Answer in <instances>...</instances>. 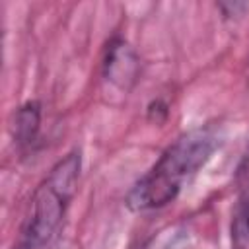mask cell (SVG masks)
Wrapping results in <instances>:
<instances>
[{
	"instance_id": "cell-5",
	"label": "cell",
	"mask_w": 249,
	"mask_h": 249,
	"mask_svg": "<svg viewBox=\"0 0 249 249\" xmlns=\"http://www.w3.org/2000/svg\"><path fill=\"white\" fill-rule=\"evenodd\" d=\"M14 249H37V247H33L31 243H27V241H21V239H19V243H18V245H14Z\"/></svg>"
},
{
	"instance_id": "cell-4",
	"label": "cell",
	"mask_w": 249,
	"mask_h": 249,
	"mask_svg": "<svg viewBox=\"0 0 249 249\" xmlns=\"http://www.w3.org/2000/svg\"><path fill=\"white\" fill-rule=\"evenodd\" d=\"M39 123H41V107L37 101H29L18 109L14 123V140L18 142V146L25 148L35 142L39 132Z\"/></svg>"
},
{
	"instance_id": "cell-1",
	"label": "cell",
	"mask_w": 249,
	"mask_h": 249,
	"mask_svg": "<svg viewBox=\"0 0 249 249\" xmlns=\"http://www.w3.org/2000/svg\"><path fill=\"white\" fill-rule=\"evenodd\" d=\"M220 144L214 128H195L179 136L154 163V167L130 189L126 204L142 212L171 202L185 181H189L214 154Z\"/></svg>"
},
{
	"instance_id": "cell-3",
	"label": "cell",
	"mask_w": 249,
	"mask_h": 249,
	"mask_svg": "<svg viewBox=\"0 0 249 249\" xmlns=\"http://www.w3.org/2000/svg\"><path fill=\"white\" fill-rule=\"evenodd\" d=\"M103 78L123 91L134 86L138 78V56L123 39H113L109 43L103 60Z\"/></svg>"
},
{
	"instance_id": "cell-2",
	"label": "cell",
	"mask_w": 249,
	"mask_h": 249,
	"mask_svg": "<svg viewBox=\"0 0 249 249\" xmlns=\"http://www.w3.org/2000/svg\"><path fill=\"white\" fill-rule=\"evenodd\" d=\"M80 167V152H70L54 163L31 196L21 241H27L37 249H45V245H49L60 228L66 208L76 193Z\"/></svg>"
},
{
	"instance_id": "cell-6",
	"label": "cell",
	"mask_w": 249,
	"mask_h": 249,
	"mask_svg": "<svg viewBox=\"0 0 249 249\" xmlns=\"http://www.w3.org/2000/svg\"><path fill=\"white\" fill-rule=\"evenodd\" d=\"M245 226H247V233H249V206H247V218H245Z\"/></svg>"
}]
</instances>
